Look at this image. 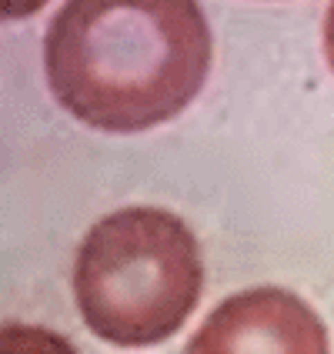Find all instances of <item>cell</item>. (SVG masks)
<instances>
[{"label": "cell", "instance_id": "cell-1", "mask_svg": "<svg viewBox=\"0 0 334 354\" xmlns=\"http://www.w3.org/2000/svg\"><path fill=\"white\" fill-rule=\"evenodd\" d=\"M44 67L67 114L138 134L201 94L211 27L197 0H67L47 27Z\"/></svg>", "mask_w": 334, "mask_h": 354}, {"label": "cell", "instance_id": "cell-2", "mask_svg": "<svg viewBox=\"0 0 334 354\" xmlns=\"http://www.w3.org/2000/svg\"><path fill=\"white\" fill-rule=\"evenodd\" d=\"M204 288L194 231L160 207L100 217L80 241L74 297L84 324L120 348L160 344L184 328Z\"/></svg>", "mask_w": 334, "mask_h": 354}, {"label": "cell", "instance_id": "cell-3", "mask_svg": "<svg viewBox=\"0 0 334 354\" xmlns=\"http://www.w3.org/2000/svg\"><path fill=\"white\" fill-rule=\"evenodd\" d=\"M191 354H324L328 331L308 301L284 288H251L221 301L201 324Z\"/></svg>", "mask_w": 334, "mask_h": 354}, {"label": "cell", "instance_id": "cell-4", "mask_svg": "<svg viewBox=\"0 0 334 354\" xmlns=\"http://www.w3.org/2000/svg\"><path fill=\"white\" fill-rule=\"evenodd\" d=\"M47 0H0V20H24L34 17Z\"/></svg>", "mask_w": 334, "mask_h": 354}, {"label": "cell", "instance_id": "cell-5", "mask_svg": "<svg viewBox=\"0 0 334 354\" xmlns=\"http://www.w3.org/2000/svg\"><path fill=\"white\" fill-rule=\"evenodd\" d=\"M324 50H328V64L334 67V0L328 7V20H324Z\"/></svg>", "mask_w": 334, "mask_h": 354}]
</instances>
